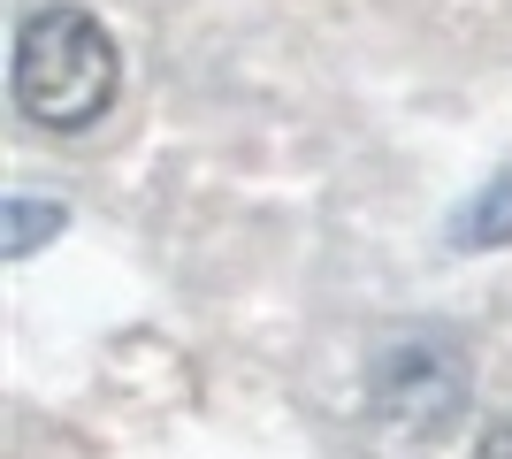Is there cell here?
<instances>
[{
    "label": "cell",
    "instance_id": "1",
    "mask_svg": "<svg viewBox=\"0 0 512 459\" xmlns=\"http://www.w3.org/2000/svg\"><path fill=\"white\" fill-rule=\"evenodd\" d=\"M8 92L39 131H92L123 92V46L92 8H31L16 23Z\"/></svg>",
    "mask_w": 512,
    "mask_h": 459
},
{
    "label": "cell",
    "instance_id": "3",
    "mask_svg": "<svg viewBox=\"0 0 512 459\" xmlns=\"http://www.w3.org/2000/svg\"><path fill=\"white\" fill-rule=\"evenodd\" d=\"M512 238V176H497L490 192H474V207L459 215V245H505Z\"/></svg>",
    "mask_w": 512,
    "mask_h": 459
},
{
    "label": "cell",
    "instance_id": "5",
    "mask_svg": "<svg viewBox=\"0 0 512 459\" xmlns=\"http://www.w3.org/2000/svg\"><path fill=\"white\" fill-rule=\"evenodd\" d=\"M474 459H512V414H497L490 429H482V444H474Z\"/></svg>",
    "mask_w": 512,
    "mask_h": 459
},
{
    "label": "cell",
    "instance_id": "4",
    "mask_svg": "<svg viewBox=\"0 0 512 459\" xmlns=\"http://www.w3.org/2000/svg\"><path fill=\"white\" fill-rule=\"evenodd\" d=\"M8 215H16V222H8V253H16V261L46 238V230H62V207H31V199H8Z\"/></svg>",
    "mask_w": 512,
    "mask_h": 459
},
{
    "label": "cell",
    "instance_id": "2",
    "mask_svg": "<svg viewBox=\"0 0 512 459\" xmlns=\"http://www.w3.org/2000/svg\"><path fill=\"white\" fill-rule=\"evenodd\" d=\"M474 398V368L467 352L451 345V337H398V345H383V360L367 368V414L383 421L398 444H436L459 429V414H467Z\"/></svg>",
    "mask_w": 512,
    "mask_h": 459
}]
</instances>
